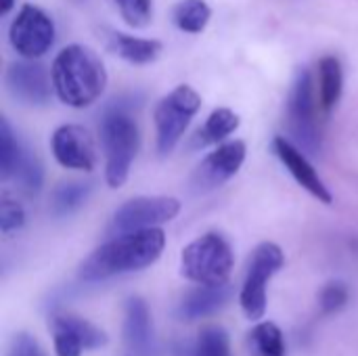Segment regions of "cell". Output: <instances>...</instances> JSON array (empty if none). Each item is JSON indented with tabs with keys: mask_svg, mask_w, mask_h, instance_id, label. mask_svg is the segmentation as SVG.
Returning a JSON list of instances; mask_svg holds the SVG:
<instances>
[{
	"mask_svg": "<svg viewBox=\"0 0 358 356\" xmlns=\"http://www.w3.org/2000/svg\"><path fill=\"white\" fill-rule=\"evenodd\" d=\"M166 235L162 229H145L115 235L94 250L80 266L82 281H103L115 275L136 273L151 266L164 252Z\"/></svg>",
	"mask_w": 358,
	"mask_h": 356,
	"instance_id": "cell-1",
	"label": "cell"
},
{
	"mask_svg": "<svg viewBox=\"0 0 358 356\" xmlns=\"http://www.w3.org/2000/svg\"><path fill=\"white\" fill-rule=\"evenodd\" d=\"M107 84V71L101 57L82 44L63 48L52 63V86L57 97L69 107H88Z\"/></svg>",
	"mask_w": 358,
	"mask_h": 356,
	"instance_id": "cell-2",
	"label": "cell"
},
{
	"mask_svg": "<svg viewBox=\"0 0 358 356\" xmlns=\"http://www.w3.org/2000/svg\"><path fill=\"white\" fill-rule=\"evenodd\" d=\"M101 141L105 147V178L107 185L117 189L126 183L132 159L138 151V128L124 105L107 109L101 122Z\"/></svg>",
	"mask_w": 358,
	"mask_h": 356,
	"instance_id": "cell-3",
	"label": "cell"
},
{
	"mask_svg": "<svg viewBox=\"0 0 358 356\" xmlns=\"http://www.w3.org/2000/svg\"><path fill=\"white\" fill-rule=\"evenodd\" d=\"M235 264L229 241L218 233H208L182 250L180 271L197 285H222L229 281Z\"/></svg>",
	"mask_w": 358,
	"mask_h": 356,
	"instance_id": "cell-4",
	"label": "cell"
},
{
	"mask_svg": "<svg viewBox=\"0 0 358 356\" xmlns=\"http://www.w3.org/2000/svg\"><path fill=\"white\" fill-rule=\"evenodd\" d=\"M319 97L315 94L313 76L308 69H300L287 103V124L298 147L319 155L321 151V130H319Z\"/></svg>",
	"mask_w": 358,
	"mask_h": 356,
	"instance_id": "cell-5",
	"label": "cell"
},
{
	"mask_svg": "<svg viewBox=\"0 0 358 356\" xmlns=\"http://www.w3.org/2000/svg\"><path fill=\"white\" fill-rule=\"evenodd\" d=\"M285 264V256L277 243H260L250 260L248 275L239 294L241 311L248 319L258 321L266 313V285Z\"/></svg>",
	"mask_w": 358,
	"mask_h": 356,
	"instance_id": "cell-6",
	"label": "cell"
},
{
	"mask_svg": "<svg viewBox=\"0 0 358 356\" xmlns=\"http://www.w3.org/2000/svg\"><path fill=\"white\" fill-rule=\"evenodd\" d=\"M201 99L191 86H178L168 97H164L155 107V126H157V149L159 153H170L180 136L185 134L189 122L199 111Z\"/></svg>",
	"mask_w": 358,
	"mask_h": 356,
	"instance_id": "cell-7",
	"label": "cell"
},
{
	"mask_svg": "<svg viewBox=\"0 0 358 356\" xmlns=\"http://www.w3.org/2000/svg\"><path fill=\"white\" fill-rule=\"evenodd\" d=\"M180 212V201L174 197H136L126 201L111 220V233H132L155 229L164 222H170Z\"/></svg>",
	"mask_w": 358,
	"mask_h": 356,
	"instance_id": "cell-8",
	"label": "cell"
},
{
	"mask_svg": "<svg viewBox=\"0 0 358 356\" xmlns=\"http://www.w3.org/2000/svg\"><path fill=\"white\" fill-rule=\"evenodd\" d=\"M8 38L21 57L38 59L55 42V23L42 8L25 4L13 19Z\"/></svg>",
	"mask_w": 358,
	"mask_h": 356,
	"instance_id": "cell-9",
	"label": "cell"
},
{
	"mask_svg": "<svg viewBox=\"0 0 358 356\" xmlns=\"http://www.w3.org/2000/svg\"><path fill=\"white\" fill-rule=\"evenodd\" d=\"M107 340V334L86 319L73 315H57L52 319V344L57 356H82L84 350L103 348Z\"/></svg>",
	"mask_w": 358,
	"mask_h": 356,
	"instance_id": "cell-10",
	"label": "cell"
},
{
	"mask_svg": "<svg viewBox=\"0 0 358 356\" xmlns=\"http://www.w3.org/2000/svg\"><path fill=\"white\" fill-rule=\"evenodd\" d=\"M245 162V145L241 141L224 143L216 151H212L195 170L193 187L199 193L212 191L233 178Z\"/></svg>",
	"mask_w": 358,
	"mask_h": 356,
	"instance_id": "cell-11",
	"label": "cell"
},
{
	"mask_svg": "<svg viewBox=\"0 0 358 356\" xmlns=\"http://www.w3.org/2000/svg\"><path fill=\"white\" fill-rule=\"evenodd\" d=\"M52 153L55 159L69 170H84L90 172L94 168V145L82 126L67 124L55 130L52 134Z\"/></svg>",
	"mask_w": 358,
	"mask_h": 356,
	"instance_id": "cell-12",
	"label": "cell"
},
{
	"mask_svg": "<svg viewBox=\"0 0 358 356\" xmlns=\"http://www.w3.org/2000/svg\"><path fill=\"white\" fill-rule=\"evenodd\" d=\"M124 346L126 356H155V334L149 306L143 298L132 296L124 306Z\"/></svg>",
	"mask_w": 358,
	"mask_h": 356,
	"instance_id": "cell-13",
	"label": "cell"
},
{
	"mask_svg": "<svg viewBox=\"0 0 358 356\" xmlns=\"http://www.w3.org/2000/svg\"><path fill=\"white\" fill-rule=\"evenodd\" d=\"M6 86L10 94L25 105H44L50 99V80L40 63L19 61L6 69Z\"/></svg>",
	"mask_w": 358,
	"mask_h": 356,
	"instance_id": "cell-14",
	"label": "cell"
},
{
	"mask_svg": "<svg viewBox=\"0 0 358 356\" xmlns=\"http://www.w3.org/2000/svg\"><path fill=\"white\" fill-rule=\"evenodd\" d=\"M273 149L277 153V157L283 162V166L289 170V174L298 180V185L302 189H306L313 197H317L323 204H331L334 197L327 189V185L323 183V178L317 174L315 166L308 162V157L300 151L298 145H294L292 141H287L285 136H277L273 143Z\"/></svg>",
	"mask_w": 358,
	"mask_h": 356,
	"instance_id": "cell-15",
	"label": "cell"
},
{
	"mask_svg": "<svg viewBox=\"0 0 358 356\" xmlns=\"http://www.w3.org/2000/svg\"><path fill=\"white\" fill-rule=\"evenodd\" d=\"M233 290L229 283L222 285H199L191 290L178 304L176 317L180 321H197L203 317H210L218 311H222L231 300Z\"/></svg>",
	"mask_w": 358,
	"mask_h": 356,
	"instance_id": "cell-16",
	"label": "cell"
},
{
	"mask_svg": "<svg viewBox=\"0 0 358 356\" xmlns=\"http://www.w3.org/2000/svg\"><path fill=\"white\" fill-rule=\"evenodd\" d=\"M239 128V115L233 113L231 109H216L210 113V118L206 120V124L195 132L191 147L201 149L208 145H216L220 141H224L229 134H233Z\"/></svg>",
	"mask_w": 358,
	"mask_h": 356,
	"instance_id": "cell-17",
	"label": "cell"
},
{
	"mask_svg": "<svg viewBox=\"0 0 358 356\" xmlns=\"http://www.w3.org/2000/svg\"><path fill=\"white\" fill-rule=\"evenodd\" d=\"M344 88V71L342 63L336 57H323L319 63V103L323 111H331Z\"/></svg>",
	"mask_w": 358,
	"mask_h": 356,
	"instance_id": "cell-18",
	"label": "cell"
},
{
	"mask_svg": "<svg viewBox=\"0 0 358 356\" xmlns=\"http://www.w3.org/2000/svg\"><path fill=\"white\" fill-rule=\"evenodd\" d=\"M111 48L113 52H117L122 59L136 63V65H145L151 63L159 57L162 52V44L157 40H145V38H132L126 34H113L111 38Z\"/></svg>",
	"mask_w": 358,
	"mask_h": 356,
	"instance_id": "cell-19",
	"label": "cell"
},
{
	"mask_svg": "<svg viewBox=\"0 0 358 356\" xmlns=\"http://www.w3.org/2000/svg\"><path fill=\"white\" fill-rule=\"evenodd\" d=\"M178 356H231V340L222 327H206L191 344L180 346Z\"/></svg>",
	"mask_w": 358,
	"mask_h": 356,
	"instance_id": "cell-20",
	"label": "cell"
},
{
	"mask_svg": "<svg viewBox=\"0 0 358 356\" xmlns=\"http://www.w3.org/2000/svg\"><path fill=\"white\" fill-rule=\"evenodd\" d=\"M248 346L252 356H285V340L283 332L277 323H260L248 336Z\"/></svg>",
	"mask_w": 358,
	"mask_h": 356,
	"instance_id": "cell-21",
	"label": "cell"
},
{
	"mask_svg": "<svg viewBox=\"0 0 358 356\" xmlns=\"http://www.w3.org/2000/svg\"><path fill=\"white\" fill-rule=\"evenodd\" d=\"M212 17L210 6L203 0H182L174 8V23L178 29L189 34H199L206 29Z\"/></svg>",
	"mask_w": 358,
	"mask_h": 356,
	"instance_id": "cell-22",
	"label": "cell"
},
{
	"mask_svg": "<svg viewBox=\"0 0 358 356\" xmlns=\"http://www.w3.org/2000/svg\"><path fill=\"white\" fill-rule=\"evenodd\" d=\"M23 155H25V151L17 143L8 122L2 120V130H0V172H2V178L15 176Z\"/></svg>",
	"mask_w": 358,
	"mask_h": 356,
	"instance_id": "cell-23",
	"label": "cell"
},
{
	"mask_svg": "<svg viewBox=\"0 0 358 356\" xmlns=\"http://www.w3.org/2000/svg\"><path fill=\"white\" fill-rule=\"evenodd\" d=\"M90 193V185L84 183H67L61 185L52 195V212L57 216H67L78 210Z\"/></svg>",
	"mask_w": 358,
	"mask_h": 356,
	"instance_id": "cell-24",
	"label": "cell"
},
{
	"mask_svg": "<svg viewBox=\"0 0 358 356\" xmlns=\"http://www.w3.org/2000/svg\"><path fill=\"white\" fill-rule=\"evenodd\" d=\"M42 176H44V174H42L40 162H38L34 155H29V153L25 151V155H23V159H21V164H19V168H17V172H15L13 178H17V183L21 185V189H23L25 193L34 195V193H38L40 187H42Z\"/></svg>",
	"mask_w": 358,
	"mask_h": 356,
	"instance_id": "cell-25",
	"label": "cell"
},
{
	"mask_svg": "<svg viewBox=\"0 0 358 356\" xmlns=\"http://www.w3.org/2000/svg\"><path fill=\"white\" fill-rule=\"evenodd\" d=\"M124 21L132 27H145L151 21V0H115Z\"/></svg>",
	"mask_w": 358,
	"mask_h": 356,
	"instance_id": "cell-26",
	"label": "cell"
},
{
	"mask_svg": "<svg viewBox=\"0 0 358 356\" xmlns=\"http://www.w3.org/2000/svg\"><path fill=\"white\" fill-rule=\"evenodd\" d=\"M348 302V287L342 281H331L323 287L319 296V306L325 315L340 311Z\"/></svg>",
	"mask_w": 358,
	"mask_h": 356,
	"instance_id": "cell-27",
	"label": "cell"
},
{
	"mask_svg": "<svg viewBox=\"0 0 358 356\" xmlns=\"http://www.w3.org/2000/svg\"><path fill=\"white\" fill-rule=\"evenodd\" d=\"M23 222H25V212H23V208H21L17 201L4 197V199H2V206H0V229H2V233L8 235V233L21 229Z\"/></svg>",
	"mask_w": 358,
	"mask_h": 356,
	"instance_id": "cell-28",
	"label": "cell"
},
{
	"mask_svg": "<svg viewBox=\"0 0 358 356\" xmlns=\"http://www.w3.org/2000/svg\"><path fill=\"white\" fill-rule=\"evenodd\" d=\"M6 356H46V353L42 350L38 340L31 338L29 334H17L8 346Z\"/></svg>",
	"mask_w": 358,
	"mask_h": 356,
	"instance_id": "cell-29",
	"label": "cell"
}]
</instances>
